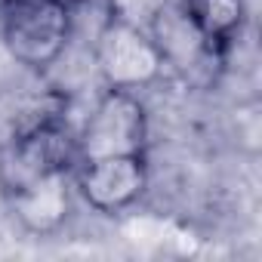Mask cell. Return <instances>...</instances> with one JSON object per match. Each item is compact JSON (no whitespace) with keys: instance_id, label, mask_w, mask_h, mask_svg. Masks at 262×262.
<instances>
[{"instance_id":"9","label":"cell","mask_w":262,"mask_h":262,"mask_svg":"<svg viewBox=\"0 0 262 262\" xmlns=\"http://www.w3.org/2000/svg\"><path fill=\"white\" fill-rule=\"evenodd\" d=\"M62 4H68V7L74 10V7H80V4H86V0H62Z\"/></svg>"},{"instance_id":"6","label":"cell","mask_w":262,"mask_h":262,"mask_svg":"<svg viewBox=\"0 0 262 262\" xmlns=\"http://www.w3.org/2000/svg\"><path fill=\"white\" fill-rule=\"evenodd\" d=\"M7 201H10L16 222L28 234L50 237V234H59L71 216L74 179H71V173L37 176V179L7 188Z\"/></svg>"},{"instance_id":"1","label":"cell","mask_w":262,"mask_h":262,"mask_svg":"<svg viewBox=\"0 0 262 262\" xmlns=\"http://www.w3.org/2000/svg\"><path fill=\"white\" fill-rule=\"evenodd\" d=\"M71 40V7L62 0H13L4 10V47L28 71L53 68Z\"/></svg>"},{"instance_id":"10","label":"cell","mask_w":262,"mask_h":262,"mask_svg":"<svg viewBox=\"0 0 262 262\" xmlns=\"http://www.w3.org/2000/svg\"><path fill=\"white\" fill-rule=\"evenodd\" d=\"M10 4H13V0H0V13H4V10H7Z\"/></svg>"},{"instance_id":"2","label":"cell","mask_w":262,"mask_h":262,"mask_svg":"<svg viewBox=\"0 0 262 262\" xmlns=\"http://www.w3.org/2000/svg\"><path fill=\"white\" fill-rule=\"evenodd\" d=\"M145 148L148 111L139 93L105 90L77 133V164L120 155H145Z\"/></svg>"},{"instance_id":"3","label":"cell","mask_w":262,"mask_h":262,"mask_svg":"<svg viewBox=\"0 0 262 262\" xmlns=\"http://www.w3.org/2000/svg\"><path fill=\"white\" fill-rule=\"evenodd\" d=\"M96 68L108 90H145L151 86L167 62L145 25L108 16L96 37Z\"/></svg>"},{"instance_id":"7","label":"cell","mask_w":262,"mask_h":262,"mask_svg":"<svg viewBox=\"0 0 262 262\" xmlns=\"http://www.w3.org/2000/svg\"><path fill=\"white\" fill-rule=\"evenodd\" d=\"M213 59H222L247 25V0H176Z\"/></svg>"},{"instance_id":"5","label":"cell","mask_w":262,"mask_h":262,"mask_svg":"<svg viewBox=\"0 0 262 262\" xmlns=\"http://www.w3.org/2000/svg\"><path fill=\"white\" fill-rule=\"evenodd\" d=\"M74 167H77V133L68 123L47 117L28 126L25 133H19L4 164V179L7 188H13L19 182L50 173H74Z\"/></svg>"},{"instance_id":"4","label":"cell","mask_w":262,"mask_h":262,"mask_svg":"<svg viewBox=\"0 0 262 262\" xmlns=\"http://www.w3.org/2000/svg\"><path fill=\"white\" fill-rule=\"evenodd\" d=\"M74 191L83 204L102 216H117L139 204L148 188V155H120L102 161H83L71 173Z\"/></svg>"},{"instance_id":"8","label":"cell","mask_w":262,"mask_h":262,"mask_svg":"<svg viewBox=\"0 0 262 262\" xmlns=\"http://www.w3.org/2000/svg\"><path fill=\"white\" fill-rule=\"evenodd\" d=\"M108 4V16H117V19H126V22H136V25H145L164 10L170 7L173 0H105Z\"/></svg>"}]
</instances>
